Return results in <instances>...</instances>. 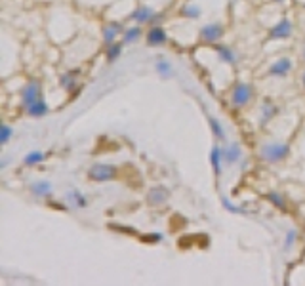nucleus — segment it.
I'll list each match as a JSON object with an SVG mask.
<instances>
[{
    "label": "nucleus",
    "mask_w": 305,
    "mask_h": 286,
    "mask_svg": "<svg viewBox=\"0 0 305 286\" xmlns=\"http://www.w3.org/2000/svg\"><path fill=\"white\" fill-rule=\"evenodd\" d=\"M260 154L265 162L275 164V162H283L284 158L290 154V145L283 141H271V143H263L260 147Z\"/></svg>",
    "instance_id": "obj_1"
},
{
    "label": "nucleus",
    "mask_w": 305,
    "mask_h": 286,
    "mask_svg": "<svg viewBox=\"0 0 305 286\" xmlns=\"http://www.w3.org/2000/svg\"><path fill=\"white\" fill-rule=\"evenodd\" d=\"M252 95H254V90L252 86L248 84V82H235L233 84V88H231V94H229V101H231V105L233 107H244V105H248L250 103V99H252Z\"/></svg>",
    "instance_id": "obj_2"
},
{
    "label": "nucleus",
    "mask_w": 305,
    "mask_h": 286,
    "mask_svg": "<svg viewBox=\"0 0 305 286\" xmlns=\"http://www.w3.org/2000/svg\"><path fill=\"white\" fill-rule=\"evenodd\" d=\"M21 105L27 109V107H31L33 103H37L38 99H42V84L37 80V78H33V80H29L25 86L21 88Z\"/></svg>",
    "instance_id": "obj_3"
},
{
    "label": "nucleus",
    "mask_w": 305,
    "mask_h": 286,
    "mask_svg": "<svg viewBox=\"0 0 305 286\" xmlns=\"http://www.w3.org/2000/svg\"><path fill=\"white\" fill-rule=\"evenodd\" d=\"M116 176H118V170H116L114 166H111V164H103V162L94 164V166L88 170V177H90L92 181H97V183L113 181Z\"/></svg>",
    "instance_id": "obj_4"
},
{
    "label": "nucleus",
    "mask_w": 305,
    "mask_h": 286,
    "mask_svg": "<svg viewBox=\"0 0 305 286\" xmlns=\"http://www.w3.org/2000/svg\"><path fill=\"white\" fill-rule=\"evenodd\" d=\"M223 33H225V29H223V25L219 21L206 23V25L200 27L198 38H200L202 42H206V44H216L219 38L223 37Z\"/></svg>",
    "instance_id": "obj_5"
},
{
    "label": "nucleus",
    "mask_w": 305,
    "mask_h": 286,
    "mask_svg": "<svg viewBox=\"0 0 305 286\" xmlns=\"http://www.w3.org/2000/svg\"><path fill=\"white\" fill-rule=\"evenodd\" d=\"M160 18H162V16L156 14L151 6H137V8L130 14V19L132 21H135L137 25H147V23L154 25Z\"/></svg>",
    "instance_id": "obj_6"
},
{
    "label": "nucleus",
    "mask_w": 305,
    "mask_h": 286,
    "mask_svg": "<svg viewBox=\"0 0 305 286\" xmlns=\"http://www.w3.org/2000/svg\"><path fill=\"white\" fill-rule=\"evenodd\" d=\"M292 33H294L292 21H290L288 18H283L281 21L269 31V38H271V40H286V38L292 37Z\"/></svg>",
    "instance_id": "obj_7"
},
{
    "label": "nucleus",
    "mask_w": 305,
    "mask_h": 286,
    "mask_svg": "<svg viewBox=\"0 0 305 286\" xmlns=\"http://www.w3.org/2000/svg\"><path fill=\"white\" fill-rule=\"evenodd\" d=\"M221 153H223V162L229 164V166H235V164H239L240 160H242V147H240V143H237V141L227 143L221 149Z\"/></svg>",
    "instance_id": "obj_8"
},
{
    "label": "nucleus",
    "mask_w": 305,
    "mask_h": 286,
    "mask_svg": "<svg viewBox=\"0 0 305 286\" xmlns=\"http://www.w3.org/2000/svg\"><path fill=\"white\" fill-rule=\"evenodd\" d=\"M126 29H124V25L120 21H109L105 27H103V40H105V44H113V42H116V38L124 33Z\"/></svg>",
    "instance_id": "obj_9"
},
{
    "label": "nucleus",
    "mask_w": 305,
    "mask_h": 286,
    "mask_svg": "<svg viewBox=\"0 0 305 286\" xmlns=\"http://www.w3.org/2000/svg\"><path fill=\"white\" fill-rule=\"evenodd\" d=\"M145 40H147V44L152 46V48H156V46H164L166 42H168V35H166V31H164L162 27L152 25L151 29L147 31Z\"/></svg>",
    "instance_id": "obj_10"
},
{
    "label": "nucleus",
    "mask_w": 305,
    "mask_h": 286,
    "mask_svg": "<svg viewBox=\"0 0 305 286\" xmlns=\"http://www.w3.org/2000/svg\"><path fill=\"white\" fill-rule=\"evenodd\" d=\"M168 197H170L168 189H166V187H162V185H156V187H152L151 191H149L147 200H149V204H151V206H162V204H166Z\"/></svg>",
    "instance_id": "obj_11"
},
{
    "label": "nucleus",
    "mask_w": 305,
    "mask_h": 286,
    "mask_svg": "<svg viewBox=\"0 0 305 286\" xmlns=\"http://www.w3.org/2000/svg\"><path fill=\"white\" fill-rule=\"evenodd\" d=\"M292 71V59L290 57H281L277 59L273 65L269 67V75L271 76H286Z\"/></svg>",
    "instance_id": "obj_12"
},
{
    "label": "nucleus",
    "mask_w": 305,
    "mask_h": 286,
    "mask_svg": "<svg viewBox=\"0 0 305 286\" xmlns=\"http://www.w3.org/2000/svg\"><path fill=\"white\" fill-rule=\"evenodd\" d=\"M31 193L38 198H48L52 195V183L48 179H38V181H33L31 183Z\"/></svg>",
    "instance_id": "obj_13"
},
{
    "label": "nucleus",
    "mask_w": 305,
    "mask_h": 286,
    "mask_svg": "<svg viewBox=\"0 0 305 286\" xmlns=\"http://www.w3.org/2000/svg\"><path fill=\"white\" fill-rule=\"evenodd\" d=\"M210 164H212V170H214V176H221V166L225 164L223 162V153H221V147L218 143H214L212 151H210Z\"/></svg>",
    "instance_id": "obj_14"
},
{
    "label": "nucleus",
    "mask_w": 305,
    "mask_h": 286,
    "mask_svg": "<svg viewBox=\"0 0 305 286\" xmlns=\"http://www.w3.org/2000/svg\"><path fill=\"white\" fill-rule=\"evenodd\" d=\"M216 54H218L219 59L223 63H227V65H235L237 63V54L229 46H216Z\"/></svg>",
    "instance_id": "obj_15"
},
{
    "label": "nucleus",
    "mask_w": 305,
    "mask_h": 286,
    "mask_svg": "<svg viewBox=\"0 0 305 286\" xmlns=\"http://www.w3.org/2000/svg\"><path fill=\"white\" fill-rule=\"evenodd\" d=\"M277 111L279 107L271 101V99H265L262 105V116H260V124H267L271 118H275V114H277Z\"/></svg>",
    "instance_id": "obj_16"
},
{
    "label": "nucleus",
    "mask_w": 305,
    "mask_h": 286,
    "mask_svg": "<svg viewBox=\"0 0 305 286\" xmlns=\"http://www.w3.org/2000/svg\"><path fill=\"white\" fill-rule=\"evenodd\" d=\"M65 197H67V202L73 204V206H76V208H86L88 206V198L84 197L78 189H69Z\"/></svg>",
    "instance_id": "obj_17"
},
{
    "label": "nucleus",
    "mask_w": 305,
    "mask_h": 286,
    "mask_svg": "<svg viewBox=\"0 0 305 286\" xmlns=\"http://www.w3.org/2000/svg\"><path fill=\"white\" fill-rule=\"evenodd\" d=\"M141 37H143V31H141V27L135 23L133 27H128V29L122 33V42H124V44H133V42H137Z\"/></svg>",
    "instance_id": "obj_18"
},
{
    "label": "nucleus",
    "mask_w": 305,
    "mask_h": 286,
    "mask_svg": "<svg viewBox=\"0 0 305 286\" xmlns=\"http://www.w3.org/2000/svg\"><path fill=\"white\" fill-rule=\"evenodd\" d=\"M154 71H156V75L160 78H172L174 76V67H172V63L168 59H158L154 63Z\"/></svg>",
    "instance_id": "obj_19"
},
{
    "label": "nucleus",
    "mask_w": 305,
    "mask_h": 286,
    "mask_svg": "<svg viewBox=\"0 0 305 286\" xmlns=\"http://www.w3.org/2000/svg\"><path fill=\"white\" fill-rule=\"evenodd\" d=\"M27 114L29 116H33V118H40L44 114H48L50 113V107H48V103L44 101V99H38L37 103H33L31 107H27Z\"/></svg>",
    "instance_id": "obj_20"
},
{
    "label": "nucleus",
    "mask_w": 305,
    "mask_h": 286,
    "mask_svg": "<svg viewBox=\"0 0 305 286\" xmlns=\"http://www.w3.org/2000/svg\"><path fill=\"white\" fill-rule=\"evenodd\" d=\"M59 86L65 90V92H73V90L76 88V73L75 71L63 73L61 78H59Z\"/></svg>",
    "instance_id": "obj_21"
},
{
    "label": "nucleus",
    "mask_w": 305,
    "mask_h": 286,
    "mask_svg": "<svg viewBox=\"0 0 305 286\" xmlns=\"http://www.w3.org/2000/svg\"><path fill=\"white\" fill-rule=\"evenodd\" d=\"M179 16H183L185 19H198L202 16V10L196 4H185L179 8Z\"/></svg>",
    "instance_id": "obj_22"
},
{
    "label": "nucleus",
    "mask_w": 305,
    "mask_h": 286,
    "mask_svg": "<svg viewBox=\"0 0 305 286\" xmlns=\"http://www.w3.org/2000/svg\"><path fill=\"white\" fill-rule=\"evenodd\" d=\"M46 160V154L42 151H31V153H27L23 156V164L25 166H37V164H40Z\"/></svg>",
    "instance_id": "obj_23"
},
{
    "label": "nucleus",
    "mask_w": 305,
    "mask_h": 286,
    "mask_svg": "<svg viewBox=\"0 0 305 286\" xmlns=\"http://www.w3.org/2000/svg\"><path fill=\"white\" fill-rule=\"evenodd\" d=\"M122 46H124V42H113V44H107L105 56H107V61H109V63L116 61V59L122 56Z\"/></svg>",
    "instance_id": "obj_24"
},
{
    "label": "nucleus",
    "mask_w": 305,
    "mask_h": 286,
    "mask_svg": "<svg viewBox=\"0 0 305 286\" xmlns=\"http://www.w3.org/2000/svg\"><path fill=\"white\" fill-rule=\"evenodd\" d=\"M208 124H210L212 133H214V137H216V139H225V130H223V126L219 124L218 118H214L212 114H208Z\"/></svg>",
    "instance_id": "obj_25"
},
{
    "label": "nucleus",
    "mask_w": 305,
    "mask_h": 286,
    "mask_svg": "<svg viewBox=\"0 0 305 286\" xmlns=\"http://www.w3.org/2000/svg\"><path fill=\"white\" fill-rule=\"evenodd\" d=\"M221 204H223V208H225L227 212H231V214H237V216H239V214H248L244 208L237 206L235 202H231V200H229L227 197H221Z\"/></svg>",
    "instance_id": "obj_26"
},
{
    "label": "nucleus",
    "mask_w": 305,
    "mask_h": 286,
    "mask_svg": "<svg viewBox=\"0 0 305 286\" xmlns=\"http://www.w3.org/2000/svg\"><path fill=\"white\" fill-rule=\"evenodd\" d=\"M296 241H298V231L296 229H290V231H286V237H284V250L288 252V250H292L294 246H296Z\"/></svg>",
    "instance_id": "obj_27"
},
{
    "label": "nucleus",
    "mask_w": 305,
    "mask_h": 286,
    "mask_svg": "<svg viewBox=\"0 0 305 286\" xmlns=\"http://www.w3.org/2000/svg\"><path fill=\"white\" fill-rule=\"evenodd\" d=\"M12 135H14L12 126H8V124H2V128H0V145H6V143L12 139Z\"/></svg>",
    "instance_id": "obj_28"
},
{
    "label": "nucleus",
    "mask_w": 305,
    "mask_h": 286,
    "mask_svg": "<svg viewBox=\"0 0 305 286\" xmlns=\"http://www.w3.org/2000/svg\"><path fill=\"white\" fill-rule=\"evenodd\" d=\"M267 198L275 204V206H279L281 210H286V202H284V198L281 197V193H277V191H271V193H267Z\"/></svg>",
    "instance_id": "obj_29"
},
{
    "label": "nucleus",
    "mask_w": 305,
    "mask_h": 286,
    "mask_svg": "<svg viewBox=\"0 0 305 286\" xmlns=\"http://www.w3.org/2000/svg\"><path fill=\"white\" fill-rule=\"evenodd\" d=\"M8 162H10V160H8V158H4V160H2V162H0V170H4V168H6V166H8Z\"/></svg>",
    "instance_id": "obj_30"
},
{
    "label": "nucleus",
    "mask_w": 305,
    "mask_h": 286,
    "mask_svg": "<svg viewBox=\"0 0 305 286\" xmlns=\"http://www.w3.org/2000/svg\"><path fill=\"white\" fill-rule=\"evenodd\" d=\"M302 86L305 88V71H304V75H302Z\"/></svg>",
    "instance_id": "obj_31"
},
{
    "label": "nucleus",
    "mask_w": 305,
    "mask_h": 286,
    "mask_svg": "<svg viewBox=\"0 0 305 286\" xmlns=\"http://www.w3.org/2000/svg\"><path fill=\"white\" fill-rule=\"evenodd\" d=\"M275 2H277V4H283L284 0H275Z\"/></svg>",
    "instance_id": "obj_32"
},
{
    "label": "nucleus",
    "mask_w": 305,
    "mask_h": 286,
    "mask_svg": "<svg viewBox=\"0 0 305 286\" xmlns=\"http://www.w3.org/2000/svg\"><path fill=\"white\" fill-rule=\"evenodd\" d=\"M304 61H305V46H304Z\"/></svg>",
    "instance_id": "obj_33"
},
{
    "label": "nucleus",
    "mask_w": 305,
    "mask_h": 286,
    "mask_svg": "<svg viewBox=\"0 0 305 286\" xmlns=\"http://www.w3.org/2000/svg\"><path fill=\"white\" fill-rule=\"evenodd\" d=\"M304 8H305V4H304Z\"/></svg>",
    "instance_id": "obj_34"
}]
</instances>
